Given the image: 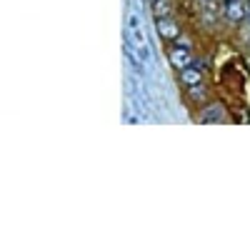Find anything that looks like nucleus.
I'll list each match as a JSON object with an SVG mask.
<instances>
[{"label": "nucleus", "instance_id": "obj_1", "mask_svg": "<svg viewBox=\"0 0 250 250\" xmlns=\"http://www.w3.org/2000/svg\"><path fill=\"white\" fill-rule=\"evenodd\" d=\"M248 3L245 0H225V18L233 20V23H243L248 18Z\"/></svg>", "mask_w": 250, "mask_h": 250}, {"label": "nucleus", "instance_id": "obj_2", "mask_svg": "<svg viewBox=\"0 0 250 250\" xmlns=\"http://www.w3.org/2000/svg\"><path fill=\"white\" fill-rule=\"evenodd\" d=\"M168 60H170V65H173L175 70H183V68H188V65H193L190 50H188V48H180V45H175V48L168 50Z\"/></svg>", "mask_w": 250, "mask_h": 250}, {"label": "nucleus", "instance_id": "obj_3", "mask_svg": "<svg viewBox=\"0 0 250 250\" xmlns=\"http://www.w3.org/2000/svg\"><path fill=\"white\" fill-rule=\"evenodd\" d=\"M155 30H158V35L165 38V40H175V38L180 35L178 23H175V20H170V18H158V20H155Z\"/></svg>", "mask_w": 250, "mask_h": 250}, {"label": "nucleus", "instance_id": "obj_4", "mask_svg": "<svg viewBox=\"0 0 250 250\" xmlns=\"http://www.w3.org/2000/svg\"><path fill=\"white\" fill-rule=\"evenodd\" d=\"M180 80L185 83L188 88L198 85V83H203V68L195 65V62H193V65H188V68H183V70H180Z\"/></svg>", "mask_w": 250, "mask_h": 250}, {"label": "nucleus", "instance_id": "obj_5", "mask_svg": "<svg viewBox=\"0 0 250 250\" xmlns=\"http://www.w3.org/2000/svg\"><path fill=\"white\" fill-rule=\"evenodd\" d=\"M203 3H205V13H208V18L225 15V3H223V0H203Z\"/></svg>", "mask_w": 250, "mask_h": 250}, {"label": "nucleus", "instance_id": "obj_6", "mask_svg": "<svg viewBox=\"0 0 250 250\" xmlns=\"http://www.w3.org/2000/svg\"><path fill=\"white\" fill-rule=\"evenodd\" d=\"M150 5H153L155 20H158V18H170V10H173L170 0H155V3H150Z\"/></svg>", "mask_w": 250, "mask_h": 250}, {"label": "nucleus", "instance_id": "obj_7", "mask_svg": "<svg viewBox=\"0 0 250 250\" xmlns=\"http://www.w3.org/2000/svg\"><path fill=\"white\" fill-rule=\"evenodd\" d=\"M220 118H223V108L213 105V108H210V113H205V118H203V120H205V123H213V120H220Z\"/></svg>", "mask_w": 250, "mask_h": 250}, {"label": "nucleus", "instance_id": "obj_8", "mask_svg": "<svg viewBox=\"0 0 250 250\" xmlns=\"http://www.w3.org/2000/svg\"><path fill=\"white\" fill-rule=\"evenodd\" d=\"M135 53H138V58H140L143 62H150V48H148V45H138Z\"/></svg>", "mask_w": 250, "mask_h": 250}, {"label": "nucleus", "instance_id": "obj_9", "mask_svg": "<svg viewBox=\"0 0 250 250\" xmlns=\"http://www.w3.org/2000/svg\"><path fill=\"white\" fill-rule=\"evenodd\" d=\"M130 35H133V43L135 45H145V35L140 28H130Z\"/></svg>", "mask_w": 250, "mask_h": 250}, {"label": "nucleus", "instance_id": "obj_10", "mask_svg": "<svg viewBox=\"0 0 250 250\" xmlns=\"http://www.w3.org/2000/svg\"><path fill=\"white\" fill-rule=\"evenodd\" d=\"M188 90H190V95H193L195 100H200V98L205 95V90H203V83H198V85H190Z\"/></svg>", "mask_w": 250, "mask_h": 250}, {"label": "nucleus", "instance_id": "obj_11", "mask_svg": "<svg viewBox=\"0 0 250 250\" xmlns=\"http://www.w3.org/2000/svg\"><path fill=\"white\" fill-rule=\"evenodd\" d=\"M130 28H140V20L135 15H130Z\"/></svg>", "mask_w": 250, "mask_h": 250}, {"label": "nucleus", "instance_id": "obj_12", "mask_svg": "<svg viewBox=\"0 0 250 250\" xmlns=\"http://www.w3.org/2000/svg\"><path fill=\"white\" fill-rule=\"evenodd\" d=\"M150 3H155V0H150Z\"/></svg>", "mask_w": 250, "mask_h": 250}]
</instances>
